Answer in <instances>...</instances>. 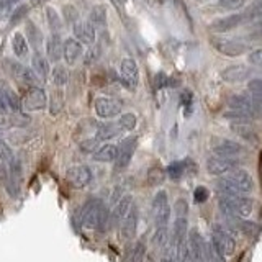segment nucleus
I'll list each match as a JSON object with an SVG mask.
<instances>
[{"instance_id": "nucleus-1", "label": "nucleus", "mask_w": 262, "mask_h": 262, "mask_svg": "<svg viewBox=\"0 0 262 262\" xmlns=\"http://www.w3.org/2000/svg\"><path fill=\"white\" fill-rule=\"evenodd\" d=\"M188 229V203L185 199H179L174 205V234H172V243L174 244H185Z\"/></svg>"}, {"instance_id": "nucleus-2", "label": "nucleus", "mask_w": 262, "mask_h": 262, "mask_svg": "<svg viewBox=\"0 0 262 262\" xmlns=\"http://www.w3.org/2000/svg\"><path fill=\"white\" fill-rule=\"evenodd\" d=\"M229 106H231V110L234 112H239L243 113L246 118H259L262 115V103L257 102L256 98L252 95L248 97V95H233L229 98Z\"/></svg>"}, {"instance_id": "nucleus-3", "label": "nucleus", "mask_w": 262, "mask_h": 262, "mask_svg": "<svg viewBox=\"0 0 262 262\" xmlns=\"http://www.w3.org/2000/svg\"><path fill=\"white\" fill-rule=\"evenodd\" d=\"M170 203L166 190H161L154 195L152 199V218H154V226H169L170 223Z\"/></svg>"}, {"instance_id": "nucleus-4", "label": "nucleus", "mask_w": 262, "mask_h": 262, "mask_svg": "<svg viewBox=\"0 0 262 262\" xmlns=\"http://www.w3.org/2000/svg\"><path fill=\"white\" fill-rule=\"evenodd\" d=\"M103 208H105V205L97 199L85 202L84 207L80 208V215H79L80 225L89 229H98V223H100Z\"/></svg>"}, {"instance_id": "nucleus-5", "label": "nucleus", "mask_w": 262, "mask_h": 262, "mask_svg": "<svg viewBox=\"0 0 262 262\" xmlns=\"http://www.w3.org/2000/svg\"><path fill=\"white\" fill-rule=\"evenodd\" d=\"M211 243L225 254V256H231L236 251V239L231 233H228L225 225H213L211 226Z\"/></svg>"}, {"instance_id": "nucleus-6", "label": "nucleus", "mask_w": 262, "mask_h": 262, "mask_svg": "<svg viewBox=\"0 0 262 262\" xmlns=\"http://www.w3.org/2000/svg\"><path fill=\"white\" fill-rule=\"evenodd\" d=\"M21 100L7 82L0 80V112L2 113H20Z\"/></svg>"}, {"instance_id": "nucleus-7", "label": "nucleus", "mask_w": 262, "mask_h": 262, "mask_svg": "<svg viewBox=\"0 0 262 262\" xmlns=\"http://www.w3.org/2000/svg\"><path fill=\"white\" fill-rule=\"evenodd\" d=\"M211 46L216 49L220 54L228 56V57H239L246 54L248 46L237 39H226V38H213Z\"/></svg>"}, {"instance_id": "nucleus-8", "label": "nucleus", "mask_w": 262, "mask_h": 262, "mask_svg": "<svg viewBox=\"0 0 262 262\" xmlns=\"http://www.w3.org/2000/svg\"><path fill=\"white\" fill-rule=\"evenodd\" d=\"M120 80L128 90H136L138 82H139V69L135 59L125 57L120 62Z\"/></svg>"}, {"instance_id": "nucleus-9", "label": "nucleus", "mask_w": 262, "mask_h": 262, "mask_svg": "<svg viewBox=\"0 0 262 262\" xmlns=\"http://www.w3.org/2000/svg\"><path fill=\"white\" fill-rule=\"evenodd\" d=\"M48 97L46 92L39 87H31L27 90V94L21 98V108L25 112H38L46 108Z\"/></svg>"}, {"instance_id": "nucleus-10", "label": "nucleus", "mask_w": 262, "mask_h": 262, "mask_svg": "<svg viewBox=\"0 0 262 262\" xmlns=\"http://www.w3.org/2000/svg\"><path fill=\"white\" fill-rule=\"evenodd\" d=\"M121 106H123L121 102L112 97H98L95 98V103H94L95 113L103 120L118 117L121 113Z\"/></svg>"}, {"instance_id": "nucleus-11", "label": "nucleus", "mask_w": 262, "mask_h": 262, "mask_svg": "<svg viewBox=\"0 0 262 262\" xmlns=\"http://www.w3.org/2000/svg\"><path fill=\"white\" fill-rule=\"evenodd\" d=\"M239 166V161L231 158H223V156H211L207 161V170L211 176H226L233 172Z\"/></svg>"}, {"instance_id": "nucleus-12", "label": "nucleus", "mask_w": 262, "mask_h": 262, "mask_svg": "<svg viewBox=\"0 0 262 262\" xmlns=\"http://www.w3.org/2000/svg\"><path fill=\"white\" fill-rule=\"evenodd\" d=\"M225 179L244 195H249L254 190V180H252L249 172L244 170V169H234L233 172L226 174Z\"/></svg>"}, {"instance_id": "nucleus-13", "label": "nucleus", "mask_w": 262, "mask_h": 262, "mask_svg": "<svg viewBox=\"0 0 262 262\" xmlns=\"http://www.w3.org/2000/svg\"><path fill=\"white\" fill-rule=\"evenodd\" d=\"M188 251L193 262H207V243L196 228L188 233Z\"/></svg>"}, {"instance_id": "nucleus-14", "label": "nucleus", "mask_w": 262, "mask_h": 262, "mask_svg": "<svg viewBox=\"0 0 262 262\" xmlns=\"http://www.w3.org/2000/svg\"><path fill=\"white\" fill-rule=\"evenodd\" d=\"M213 152L216 156H223V158H231L236 159L239 156L246 154V147L231 139H216L213 143Z\"/></svg>"}, {"instance_id": "nucleus-15", "label": "nucleus", "mask_w": 262, "mask_h": 262, "mask_svg": "<svg viewBox=\"0 0 262 262\" xmlns=\"http://www.w3.org/2000/svg\"><path fill=\"white\" fill-rule=\"evenodd\" d=\"M66 177H68L69 184H72L76 188H84L92 182L94 174L87 166H72L66 172Z\"/></svg>"}, {"instance_id": "nucleus-16", "label": "nucleus", "mask_w": 262, "mask_h": 262, "mask_svg": "<svg viewBox=\"0 0 262 262\" xmlns=\"http://www.w3.org/2000/svg\"><path fill=\"white\" fill-rule=\"evenodd\" d=\"M135 146H136V138L123 139L121 144L118 146V158L115 161V169L123 170L129 166L131 158H133V152H135Z\"/></svg>"}, {"instance_id": "nucleus-17", "label": "nucleus", "mask_w": 262, "mask_h": 262, "mask_svg": "<svg viewBox=\"0 0 262 262\" xmlns=\"http://www.w3.org/2000/svg\"><path fill=\"white\" fill-rule=\"evenodd\" d=\"M243 21H244L243 13H233V15H228V16H223V18L211 21L210 30L215 33H228V31L236 30L239 25H243Z\"/></svg>"}, {"instance_id": "nucleus-18", "label": "nucleus", "mask_w": 262, "mask_h": 262, "mask_svg": "<svg viewBox=\"0 0 262 262\" xmlns=\"http://www.w3.org/2000/svg\"><path fill=\"white\" fill-rule=\"evenodd\" d=\"M8 64H10V74L12 76L20 82L21 85H27L28 89L31 87H36V82H38V77H36V74L27 69L25 66L21 64H16V62H10V61H7Z\"/></svg>"}, {"instance_id": "nucleus-19", "label": "nucleus", "mask_w": 262, "mask_h": 262, "mask_svg": "<svg viewBox=\"0 0 262 262\" xmlns=\"http://www.w3.org/2000/svg\"><path fill=\"white\" fill-rule=\"evenodd\" d=\"M74 38L80 41L82 45H94L97 33L95 27L90 21H76L74 23Z\"/></svg>"}, {"instance_id": "nucleus-20", "label": "nucleus", "mask_w": 262, "mask_h": 262, "mask_svg": "<svg viewBox=\"0 0 262 262\" xmlns=\"http://www.w3.org/2000/svg\"><path fill=\"white\" fill-rule=\"evenodd\" d=\"M133 208V196L131 195H123L121 200L113 207L112 216H110V223L112 226L120 225L123 220L126 218V215L129 213V210Z\"/></svg>"}, {"instance_id": "nucleus-21", "label": "nucleus", "mask_w": 262, "mask_h": 262, "mask_svg": "<svg viewBox=\"0 0 262 262\" xmlns=\"http://www.w3.org/2000/svg\"><path fill=\"white\" fill-rule=\"evenodd\" d=\"M231 131L236 135V136H239L241 139H244L246 143H249V144H259V135H257V131L254 129L249 123H246V121H233L231 123Z\"/></svg>"}, {"instance_id": "nucleus-22", "label": "nucleus", "mask_w": 262, "mask_h": 262, "mask_svg": "<svg viewBox=\"0 0 262 262\" xmlns=\"http://www.w3.org/2000/svg\"><path fill=\"white\" fill-rule=\"evenodd\" d=\"M138 220H139V211L138 208H131L129 213L126 215V218L121 221V237L123 239H131L135 237L136 234V229H138Z\"/></svg>"}, {"instance_id": "nucleus-23", "label": "nucleus", "mask_w": 262, "mask_h": 262, "mask_svg": "<svg viewBox=\"0 0 262 262\" xmlns=\"http://www.w3.org/2000/svg\"><path fill=\"white\" fill-rule=\"evenodd\" d=\"M249 76V69L243 64H234L228 66L221 71V77H223L229 84H236V82H243L246 77Z\"/></svg>"}, {"instance_id": "nucleus-24", "label": "nucleus", "mask_w": 262, "mask_h": 262, "mask_svg": "<svg viewBox=\"0 0 262 262\" xmlns=\"http://www.w3.org/2000/svg\"><path fill=\"white\" fill-rule=\"evenodd\" d=\"M82 56V43L76 38H69L64 41V59L69 66H74Z\"/></svg>"}, {"instance_id": "nucleus-25", "label": "nucleus", "mask_w": 262, "mask_h": 262, "mask_svg": "<svg viewBox=\"0 0 262 262\" xmlns=\"http://www.w3.org/2000/svg\"><path fill=\"white\" fill-rule=\"evenodd\" d=\"M46 54L51 62H57V61H61V57H64V41L61 39L59 35H53L48 39Z\"/></svg>"}, {"instance_id": "nucleus-26", "label": "nucleus", "mask_w": 262, "mask_h": 262, "mask_svg": "<svg viewBox=\"0 0 262 262\" xmlns=\"http://www.w3.org/2000/svg\"><path fill=\"white\" fill-rule=\"evenodd\" d=\"M118 158V146L115 144H103L94 152V161L97 162H112Z\"/></svg>"}, {"instance_id": "nucleus-27", "label": "nucleus", "mask_w": 262, "mask_h": 262, "mask_svg": "<svg viewBox=\"0 0 262 262\" xmlns=\"http://www.w3.org/2000/svg\"><path fill=\"white\" fill-rule=\"evenodd\" d=\"M123 131L118 126V123H105L97 128V139L98 141H106V139H113L115 136L121 135Z\"/></svg>"}, {"instance_id": "nucleus-28", "label": "nucleus", "mask_w": 262, "mask_h": 262, "mask_svg": "<svg viewBox=\"0 0 262 262\" xmlns=\"http://www.w3.org/2000/svg\"><path fill=\"white\" fill-rule=\"evenodd\" d=\"M31 64H33V71H35L36 77L39 80H46L49 76V62H48L46 57L41 56L39 53H36L35 56H33Z\"/></svg>"}, {"instance_id": "nucleus-29", "label": "nucleus", "mask_w": 262, "mask_h": 262, "mask_svg": "<svg viewBox=\"0 0 262 262\" xmlns=\"http://www.w3.org/2000/svg\"><path fill=\"white\" fill-rule=\"evenodd\" d=\"M12 49L13 53L18 57H25L28 54V41L25 38L21 33H15L12 38Z\"/></svg>"}, {"instance_id": "nucleus-30", "label": "nucleus", "mask_w": 262, "mask_h": 262, "mask_svg": "<svg viewBox=\"0 0 262 262\" xmlns=\"http://www.w3.org/2000/svg\"><path fill=\"white\" fill-rule=\"evenodd\" d=\"M90 23L94 25V27H105L106 23V8L103 5H95L92 10H90Z\"/></svg>"}, {"instance_id": "nucleus-31", "label": "nucleus", "mask_w": 262, "mask_h": 262, "mask_svg": "<svg viewBox=\"0 0 262 262\" xmlns=\"http://www.w3.org/2000/svg\"><path fill=\"white\" fill-rule=\"evenodd\" d=\"M51 80L56 87H62L69 82V72L64 66H56L51 72Z\"/></svg>"}, {"instance_id": "nucleus-32", "label": "nucleus", "mask_w": 262, "mask_h": 262, "mask_svg": "<svg viewBox=\"0 0 262 262\" xmlns=\"http://www.w3.org/2000/svg\"><path fill=\"white\" fill-rule=\"evenodd\" d=\"M117 123H118V126L121 128L123 133H125V131H133L136 128L138 118H136L135 113H123Z\"/></svg>"}, {"instance_id": "nucleus-33", "label": "nucleus", "mask_w": 262, "mask_h": 262, "mask_svg": "<svg viewBox=\"0 0 262 262\" xmlns=\"http://www.w3.org/2000/svg\"><path fill=\"white\" fill-rule=\"evenodd\" d=\"M246 7V0H218V8L226 12H236Z\"/></svg>"}, {"instance_id": "nucleus-34", "label": "nucleus", "mask_w": 262, "mask_h": 262, "mask_svg": "<svg viewBox=\"0 0 262 262\" xmlns=\"http://www.w3.org/2000/svg\"><path fill=\"white\" fill-rule=\"evenodd\" d=\"M244 15V21L246 20H256V18H262V0H257L252 5H249L246 8Z\"/></svg>"}, {"instance_id": "nucleus-35", "label": "nucleus", "mask_w": 262, "mask_h": 262, "mask_svg": "<svg viewBox=\"0 0 262 262\" xmlns=\"http://www.w3.org/2000/svg\"><path fill=\"white\" fill-rule=\"evenodd\" d=\"M144 244L143 243H136L133 248H131V251L128 252V256H126V262H141L144 256Z\"/></svg>"}, {"instance_id": "nucleus-36", "label": "nucleus", "mask_w": 262, "mask_h": 262, "mask_svg": "<svg viewBox=\"0 0 262 262\" xmlns=\"http://www.w3.org/2000/svg\"><path fill=\"white\" fill-rule=\"evenodd\" d=\"M164 179H166V170L161 167H152L147 172V184L149 185H159L164 182Z\"/></svg>"}, {"instance_id": "nucleus-37", "label": "nucleus", "mask_w": 262, "mask_h": 262, "mask_svg": "<svg viewBox=\"0 0 262 262\" xmlns=\"http://www.w3.org/2000/svg\"><path fill=\"white\" fill-rule=\"evenodd\" d=\"M248 90L251 92V95L256 98L257 102L262 103V77H256L251 79L248 82Z\"/></svg>"}, {"instance_id": "nucleus-38", "label": "nucleus", "mask_w": 262, "mask_h": 262, "mask_svg": "<svg viewBox=\"0 0 262 262\" xmlns=\"http://www.w3.org/2000/svg\"><path fill=\"white\" fill-rule=\"evenodd\" d=\"M184 170H185L184 162H172L170 166H169V169H167V174H169V177H170V179L179 180L180 177H182Z\"/></svg>"}, {"instance_id": "nucleus-39", "label": "nucleus", "mask_w": 262, "mask_h": 262, "mask_svg": "<svg viewBox=\"0 0 262 262\" xmlns=\"http://www.w3.org/2000/svg\"><path fill=\"white\" fill-rule=\"evenodd\" d=\"M98 139L97 138H90V139H85V141L80 143V149L84 152H95L98 149Z\"/></svg>"}, {"instance_id": "nucleus-40", "label": "nucleus", "mask_w": 262, "mask_h": 262, "mask_svg": "<svg viewBox=\"0 0 262 262\" xmlns=\"http://www.w3.org/2000/svg\"><path fill=\"white\" fill-rule=\"evenodd\" d=\"M0 161H4V162L13 161V152L4 141H0Z\"/></svg>"}, {"instance_id": "nucleus-41", "label": "nucleus", "mask_w": 262, "mask_h": 262, "mask_svg": "<svg viewBox=\"0 0 262 262\" xmlns=\"http://www.w3.org/2000/svg\"><path fill=\"white\" fill-rule=\"evenodd\" d=\"M46 13H48V20H49V25H51V28L53 30H59L61 28V20H59V16H57V13L53 10V8H48Z\"/></svg>"}, {"instance_id": "nucleus-42", "label": "nucleus", "mask_w": 262, "mask_h": 262, "mask_svg": "<svg viewBox=\"0 0 262 262\" xmlns=\"http://www.w3.org/2000/svg\"><path fill=\"white\" fill-rule=\"evenodd\" d=\"M248 61H249L252 66H259V68H260V66H262V48L251 51L249 56H248Z\"/></svg>"}, {"instance_id": "nucleus-43", "label": "nucleus", "mask_w": 262, "mask_h": 262, "mask_svg": "<svg viewBox=\"0 0 262 262\" xmlns=\"http://www.w3.org/2000/svg\"><path fill=\"white\" fill-rule=\"evenodd\" d=\"M208 190L205 187H196L195 188V200L196 202H200V203H203V202H207V199H208Z\"/></svg>"}, {"instance_id": "nucleus-44", "label": "nucleus", "mask_w": 262, "mask_h": 262, "mask_svg": "<svg viewBox=\"0 0 262 262\" xmlns=\"http://www.w3.org/2000/svg\"><path fill=\"white\" fill-rule=\"evenodd\" d=\"M121 196H123V188L121 187H115L113 192H112V199H110V203L113 205V207L121 200Z\"/></svg>"}, {"instance_id": "nucleus-45", "label": "nucleus", "mask_w": 262, "mask_h": 262, "mask_svg": "<svg viewBox=\"0 0 262 262\" xmlns=\"http://www.w3.org/2000/svg\"><path fill=\"white\" fill-rule=\"evenodd\" d=\"M64 13H66V20H68V21H76V18H77V10L74 7H66L64 8Z\"/></svg>"}, {"instance_id": "nucleus-46", "label": "nucleus", "mask_w": 262, "mask_h": 262, "mask_svg": "<svg viewBox=\"0 0 262 262\" xmlns=\"http://www.w3.org/2000/svg\"><path fill=\"white\" fill-rule=\"evenodd\" d=\"M249 31H252V33H262V20H259L257 23H251L249 25Z\"/></svg>"}, {"instance_id": "nucleus-47", "label": "nucleus", "mask_w": 262, "mask_h": 262, "mask_svg": "<svg viewBox=\"0 0 262 262\" xmlns=\"http://www.w3.org/2000/svg\"><path fill=\"white\" fill-rule=\"evenodd\" d=\"M8 126V120L5 118V117H2L0 115V129H4V128H7Z\"/></svg>"}, {"instance_id": "nucleus-48", "label": "nucleus", "mask_w": 262, "mask_h": 262, "mask_svg": "<svg viewBox=\"0 0 262 262\" xmlns=\"http://www.w3.org/2000/svg\"><path fill=\"white\" fill-rule=\"evenodd\" d=\"M13 2H16V0H13Z\"/></svg>"}, {"instance_id": "nucleus-49", "label": "nucleus", "mask_w": 262, "mask_h": 262, "mask_svg": "<svg viewBox=\"0 0 262 262\" xmlns=\"http://www.w3.org/2000/svg\"><path fill=\"white\" fill-rule=\"evenodd\" d=\"M260 68H262V66H260Z\"/></svg>"}]
</instances>
